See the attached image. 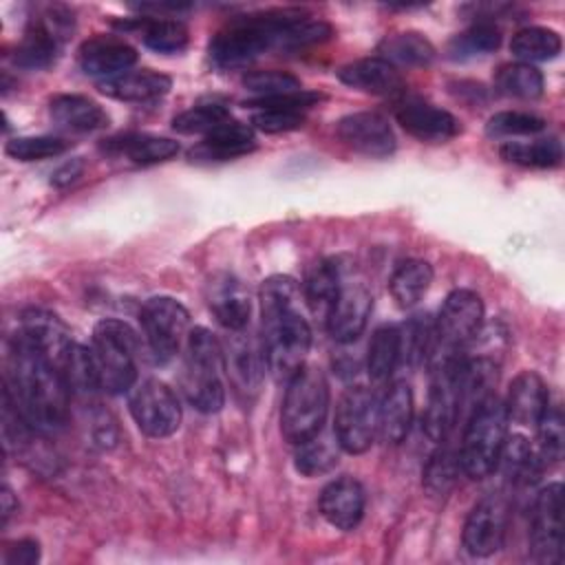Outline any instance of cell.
<instances>
[{"instance_id": "1", "label": "cell", "mask_w": 565, "mask_h": 565, "mask_svg": "<svg viewBox=\"0 0 565 565\" xmlns=\"http://www.w3.org/2000/svg\"><path fill=\"white\" fill-rule=\"evenodd\" d=\"M4 397L40 433L62 428L68 419L71 388L66 377L20 335L9 344Z\"/></svg>"}, {"instance_id": "2", "label": "cell", "mask_w": 565, "mask_h": 565, "mask_svg": "<svg viewBox=\"0 0 565 565\" xmlns=\"http://www.w3.org/2000/svg\"><path fill=\"white\" fill-rule=\"evenodd\" d=\"M260 342L274 380L287 382L305 366L311 327L300 309V287L291 276H269L260 285Z\"/></svg>"}, {"instance_id": "3", "label": "cell", "mask_w": 565, "mask_h": 565, "mask_svg": "<svg viewBox=\"0 0 565 565\" xmlns=\"http://www.w3.org/2000/svg\"><path fill=\"white\" fill-rule=\"evenodd\" d=\"M296 11L298 9H271L232 20L212 38L207 49L210 62L216 68H238L254 62L265 51L276 49L280 29Z\"/></svg>"}, {"instance_id": "4", "label": "cell", "mask_w": 565, "mask_h": 565, "mask_svg": "<svg viewBox=\"0 0 565 565\" xmlns=\"http://www.w3.org/2000/svg\"><path fill=\"white\" fill-rule=\"evenodd\" d=\"M137 349L139 340L130 324L115 318H104L95 324L88 362L99 391L119 395L137 384Z\"/></svg>"}, {"instance_id": "5", "label": "cell", "mask_w": 565, "mask_h": 565, "mask_svg": "<svg viewBox=\"0 0 565 565\" xmlns=\"http://www.w3.org/2000/svg\"><path fill=\"white\" fill-rule=\"evenodd\" d=\"M508 422L503 399L494 393L486 395L470 411L459 444V463L466 477L486 479L497 470L508 437Z\"/></svg>"}, {"instance_id": "6", "label": "cell", "mask_w": 565, "mask_h": 565, "mask_svg": "<svg viewBox=\"0 0 565 565\" xmlns=\"http://www.w3.org/2000/svg\"><path fill=\"white\" fill-rule=\"evenodd\" d=\"M225 353L216 335L205 327H194L185 340V366L181 386L188 402L201 413H216L225 404Z\"/></svg>"}, {"instance_id": "7", "label": "cell", "mask_w": 565, "mask_h": 565, "mask_svg": "<svg viewBox=\"0 0 565 565\" xmlns=\"http://www.w3.org/2000/svg\"><path fill=\"white\" fill-rule=\"evenodd\" d=\"M329 411V384L324 373L305 364L287 380V391L280 408L282 437L298 446L322 433Z\"/></svg>"}, {"instance_id": "8", "label": "cell", "mask_w": 565, "mask_h": 565, "mask_svg": "<svg viewBox=\"0 0 565 565\" xmlns=\"http://www.w3.org/2000/svg\"><path fill=\"white\" fill-rule=\"evenodd\" d=\"M483 324V302L472 289H455L446 296L437 320L433 322V342L428 360L441 364L459 358L479 335Z\"/></svg>"}, {"instance_id": "9", "label": "cell", "mask_w": 565, "mask_h": 565, "mask_svg": "<svg viewBox=\"0 0 565 565\" xmlns=\"http://www.w3.org/2000/svg\"><path fill=\"white\" fill-rule=\"evenodd\" d=\"M139 322L150 353L161 364L177 355L190 333L188 309L170 296L148 298L139 311Z\"/></svg>"}, {"instance_id": "10", "label": "cell", "mask_w": 565, "mask_h": 565, "mask_svg": "<svg viewBox=\"0 0 565 565\" xmlns=\"http://www.w3.org/2000/svg\"><path fill=\"white\" fill-rule=\"evenodd\" d=\"M333 435L344 452L362 455L377 437V402L375 395L362 386H349L335 406Z\"/></svg>"}, {"instance_id": "11", "label": "cell", "mask_w": 565, "mask_h": 565, "mask_svg": "<svg viewBox=\"0 0 565 565\" xmlns=\"http://www.w3.org/2000/svg\"><path fill=\"white\" fill-rule=\"evenodd\" d=\"M73 31V18L62 7H49L40 18H35L22 42L13 53V64L20 68H46L55 62L62 42Z\"/></svg>"}, {"instance_id": "12", "label": "cell", "mask_w": 565, "mask_h": 565, "mask_svg": "<svg viewBox=\"0 0 565 565\" xmlns=\"http://www.w3.org/2000/svg\"><path fill=\"white\" fill-rule=\"evenodd\" d=\"M130 415L148 437H168L181 424V404L177 393L161 380H143L132 386L128 399Z\"/></svg>"}, {"instance_id": "13", "label": "cell", "mask_w": 565, "mask_h": 565, "mask_svg": "<svg viewBox=\"0 0 565 565\" xmlns=\"http://www.w3.org/2000/svg\"><path fill=\"white\" fill-rule=\"evenodd\" d=\"M532 558L547 565L563 561V486L547 483L534 499L530 521Z\"/></svg>"}, {"instance_id": "14", "label": "cell", "mask_w": 565, "mask_h": 565, "mask_svg": "<svg viewBox=\"0 0 565 565\" xmlns=\"http://www.w3.org/2000/svg\"><path fill=\"white\" fill-rule=\"evenodd\" d=\"M508 521H510V501L501 492H492L483 497L481 501L475 503L470 510L466 523H463V547L472 556H490L494 554L508 532Z\"/></svg>"}, {"instance_id": "15", "label": "cell", "mask_w": 565, "mask_h": 565, "mask_svg": "<svg viewBox=\"0 0 565 565\" xmlns=\"http://www.w3.org/2000/svg\"><path fill=\"white\" fill-rule=\"evenodd\" d=\"M18 335L29 347H33L40 355H44L51 364H55L60 371H64L75 349V342L66 322L57 313L42 307H29L22 311Z\"/></svg>"}, {"instance_id": "16", "label": "cell", "mask_w": 565, "mask_h": 565, "mask_svg": "<svg viewBox=\"0 0 565 565\" xmlns=\"http://www.w3.org/2000/svg\"><path fill=\"white\" fill-rule=\"evenodd\" d=\"M455 360L441 362L433 366V384L428 393V404L424 408L422 426L430 441H444L450 430L461 419L459 413V395H457V380H455Z\"/></svg>"}, {"instance_id": "17", "label": "cell", "mask_w": 565, "mask_h": 565, "mask_svg": "<svg viewBox=\"0 0 565 565\" xmlns=\"http://www.w3.org/2000/svg\"><path fill=\"white\" fill-rule=\"evenodd\" d=\"M338 139L358 154L384 159L395 150V132L388 119L373 110L344 115L335 126Z\"/></svg>"}, {"instance_id": "18", "label": "cell", "mask_w": 565, "mask_h": 565, "mask_svg": "<svg viewBox=\"0 0 565 565\" xmlns=\"http://www.w3.org/2000/svg\"><path fill=\"white\" fill-rule=\"evenodd\" d=\"M371 309H373V296L369 287L364 282H353L342 278L340 291L324 320L329 335L340 344H349L358 340L366 327Z\"/></svg>"}, {"instance_id": "19", "label": "cell", "mask_w": 565, "mask_h": 565, "mask_svg": "<svg viewBox=\"0 0 565 565\" xmlns=\"http://www.w3.org/2000/svg\"><path fill=\"white\" fill-rule=\"evenodd\" d=\"M395 119L411 137L426 143H446L461 132V121L452 113L415 97L397 104Z\"/></svg>"}, {"instance_id": "20", "label": "cell", "mask_w": 565, "mask_h": 565, "mask_svg": "<svg viewBox=\"0 0 565 565\" xmlns=\"http://www.w3.org/2000/svg\"><path fill=\"white\" fill-rule=\"evenodd\" d=\"M205 300L216 322L227 331H243L249 324V294L232 274H214L205 285Z\"/></svg>"}, {"instance_id": "21", "label": "cell", "mask_w": 565, "mask_h": 565, "mask_svg": "<svg viewBox=\"0 0 565 565\" xmlns=\"http://www.w3.org/2000/svg\"><path fill=\"white\" fill-rule=\"evenodd\" d=\"M364 488L358 479L353 477H338L329 481L320 497H318V508L324 521L338 530H353L364 514Z\"/></svg>"}, {"instance_id": "22", "label": "cell", "mask_w": 565, "mask_h": 565, "mask_svg": "<svg viewBox=\"0 0 565 565\" xmlns=\"http://www.w3.org/2000/svg\"><path fill=\"white\" fill-rule=\"evenodd\" d=\"M137 62V51L128 42L108 35H95L79 46V66L86 75L110 79L130 71Z\"/></svg>"}, {"instance_id": "23", "label": "cell", "mask_w": 565, "mask_h": 565, "mask_svg": "<svg viewBox=\"0 0 565 565\" xmlns=\"http://www.w3.org/2000/svg\"><path fill=\"white\" fill-rule=\"evenodd\" d=\"M505 415L519 426H536L550 406V393L536 371H521L503 399Z\"/></svg>"}, {"instance_id": "24", "label": "cell", "mask_w": 565, "mask_h": 565, "mask_svg": "<svg viewBox=\"0 0 565 565\" xmlns=\"http://www.w3.org/2000/svg\"><path fill=\"white\" fill-rule=\"evenodd\" d=\"M256 148V135L249 124L227 119L199 141L188 157L192 161H227L243 157Z\"/></svg>"}, {"instance_id": "25", "label": "cell", "mask_w": 565, "mask_h": 565, "mask_svg": "<svg viewBox=\"0 0 565 565\" xmlns=\"http://www.w3.org/2000/svg\"><path fill=\"white\" fill-rule=\"evenodd\" d=\"M243 331H232L234 335L227 340V351L223 349V353L227 375L232 377L236 391L252 393L260 386L267 362L263 342L254 340L252 335H245Z\"/></svg>"}, {"instance_id": "26", "label": "cell", "mask_w": 565, "mask_h": 565, "mask_svg": "<svg viewBox=\"0 0 565 565\" xmlns=\"http://www.w3.org/2000/svg\"><path fill=\"white\" fill-rule=\"evenodd\" d=\"M338 77L342 84L355 90L380 95V97L399 95L404 88V79L399 71L382 57H362V60L349 62L338 71Z\"/></svg>"}, {"instance_id": "27", "label": "cell", "mask_w": 565, "mask_h": 565, "mask_svg": "<svg viewBox=\"0 0 565 565\" xmlns=\"http://www.w3.org/2000/svg\"><path fill=\"white\" fill-rule=\"evenodd\" d=\"M413 391L406 382H391L377 402V435L386 444H402L413 424Z\"/></svg>"}, {"instance_id": "28", "label": "cell", "mask_w": 565, "mask_h": 565, "mask_svg": "<svg viewBox=\"0 0 565 565\" xmlns=\"http://www.w3.org/2000/svg\"><path fill=\"white\" fill-rule=\"evenodd\" d=\"M51 119L71 132H93L108 126L106 110L86 95L64 93L49 102Z\"/></svg>"}, {"instance_id": "29", "label": "cell", "mask_w": 565, "mask_h": 565, "mask_svg": "<svg viewBox=\"0 0 565 565\" xmlns=\"http://www.w3.org/2000/svg\"><path fill=\"white\" fill-rule=\"evenodd\" d=\"M172 86V79L166 73L141 68L126 71L110 79L99 82V90L119 102H152L163 97Z\"/></svg>"}, {"instance_id": "30", "label": "cell", "mask_w": 565, "mask_h": 565, "mask_svg": "<svg viewBox=\"0 0 565 565\" xmlns=\"http://www.w3.org/2000/svg\"><path fill=\"white\" fill-rule=\"evenodd\" d=\"M104 150L108 154L126 157L137 166H152L172 159L179 152V143L174 139L154 135H121L106 139Z\"/></svg>"}, {"instance_id": "31", "label": "cell", "mask_w": 565, "mask_h": 565, "mask_svg": "<svg viewBox=\"0 0 565 565\" xmlns=\"http://www.w3.org/2000/svg\"><path fill=\"white\" fill-rule=\"evenodd\" d=\"M344 271L342 265H338V260H318L309 271L307 278L302 282V300L307 302L309 311L320 318L327 320L329 309L340 291Z\"/></svg>"}, {"instance_id": "32", "label": "cell", "mask_w": 565, "mask_h": 565, "mask_svg": "<svg viewBox=\"0 0 565 565\" xmlns=\"http://www.w3.org/2000/svg\"><path fill=\"white\" fill-rule=\"evenodd\" d=\"M377 57L397 66H428L435 60L433 42L419 31H397L377 44Z\"/></svg>"}, {"instance_id": "33", "label": "cell", "mask_w": 565, "mask_h": 565, "mask_svg": "<svg viewBox=\"0 0 565 565\" xmlns=\"http://www.w3.org/2000/svg\"><path fill=\"white\" fill-rule=\"evenodd\" d=\"M430 282H433L430 263L422 258H408L395 267L388 280V289L399 309H411L426 296Z\"/></svg>"}, {"instance_id": "34", "label": "cell", "mask_w": 565, "mask_h": 565, "mask_svg": "<svg viewBox=\"0 0 565 565\" xmlns=\"http://www.w3.org/2000/svg\"><path fill=\"white\" fill-rule=\"evenodd\" d=\"M121 29H139L148 49L157 53H179L188 46V29L177 18H141L137 22H121Z\"/></svg>"}, {"instance_id": "35", "label": "cell", "mask_w": 565, "mask_h": 565, "mask_svg": "<svg viewBox=\"0 0 565 565\" xmlns=\"http://www.w3.org/2000/svg\"><path fill=\"white\" fill-rule=\"evenodd\" d=\"M402 362V338L397 327H380L373 331L366 349V373L375 382H384L393 375Z\"/></svg>"}, {"instance_id": "36", "label": "cell", "mask_w": 565, "mask_h": 565, "mask_svg": "<svg viewBox=\"0 0 565 565\" xmlns=\"http://www.w3.org/2000/svg\"><path fill=\"white\" fill-rule=\"evenodd\" d=\"M561 35L545 26L519 29L510 40V53L523 64L554 60L561 53Z\"/></svg>"}, {"instance_id": "37", "label": "cell", "mask_w": 565, "mask_h": 565, "mask_svg": "<svg viewBox=\"0 0 565 565\" xmlns=\"http://www.w3.org/2000/svg\"><path fill=\"white\" fill-rule=\"evenodd\" d=\"M333 35V26L324 20L311 18L305 11H296V15L280 29L276 49L278 51H300L313 44H320Z\"/></svg>"}, {"instance_id": "38", "label": "cell", "mask_w": 565, "mask_h": 565, "mask_svg": "<svg viewBox=\"0 0 565 565\" xmlns=\"http://www.w3.org/2000/svg\"><path fill=\"white\" fill-rule=\"evenodd\" d=\"M501 157L510 163L523 166V168H554L563 159V148L558 139H534L530 143L521 141H508L501 146Z\"/></svg>"}, {"instance_id": "39", "label": "cell", "mask_w": 565, "mask_h": 565, "mask_svg": "<svg viewBox=\"0 0 565 565\" xmlns=\"http://www.w3.org/2000/svg\"><path fill=\"white\" fill-rule=\"evenodd\" d=\"M494 86L499 93L508 97H519V99H536L543 93V73L523 62L514 64H503L497 75H494Z\"/></svg>"}, {"instance_id": "40", "label": "cell", "mask_w": 565, "mask_h": 565, "mask_svg": "<svg viewBox=\"0 0 565 565\" xmlns=\"http://www.w3.org/2000/svg\"><path fill=\"white\" fill-rule=\"evenodd\" d=\"M459 470H461L459 450L446 446V439H444L437 444V450L428 457L424 466V488L435 497H444L452 490L459 477Z\"/></svg>"}, {"instance_id": "41", "label": "cell", "mask_w": 565, "mask_h": 565, "mask_svg": "<svg viewBox=\"0 0 565 565\" xmlns=\"http://www.w3.org/2000/svg\"><path fill=\"white\" fill-rule=\"evenodd\" d=\"M503 468L505 477L512 481V483H530L539 477V459L534 457L530 444L525 437L521 435H512V437H505V444H503V450H501V457H499V463L497 468Z\"/></svg>"}, {"instance_id": "42", "label": "cell", "mask_w": 565, "mask_h": 565, "mask_svg": "<svg viewBox=\"0 0 565 565\" xmlns=\"http://www.w3.org/2000/svg\"><path fill=\"white\" fill-rule=\"evenodd\" d=\"M296 470L305 477H320L327 475L329 470L335 468L338 463V441L333 444L331 439H324L320 433L302 444L296 446Z\"/></svg>"}, {"instance_id": "43", "label": "cell", "mask_w": 565, "mask_h": 565, "mask_svg": "<svg viewBox=\"0 0 565 565\" xmlns=\"http://www.w3.org/2000/svg\"><path fill=\"white\" fill-rule=\"evenodd\" d=\"M499 44H501V31L492 22L481 20V22H475L463 33L455 35L448 51H450V57L466 60L475 55H488L497 51Z\"/></svg>"}, {"instance_id": "44", "label": "cell", "mask_w": 565, "mask_h": 565, "mask_svg": "<svg viewBox=\"0 0 565 565\" xmlns=\"http://www.w3.org/2000/svg\"><path fill=\"white\" fill-rule=\"evenodd\" d=\"M232 119L230 110L223 104H199L192 106L183 113H179L172 119V128L181 135H207L212 132L216 126H221L223 121Z\"/></svg>"}, {"instance_id": "45", "label": "cell", "mask_w": 565, "mask_h": 565, "mask_svg": "<svg viewBox=\"0 0 565 565\" xmlns=\"http://www.w3.org/2000/svg\"><path fill=\"white\" fill-rule=\"evenodd\" d=\"M545 119L534 115V113H523V110H503L494 113L488 124H486V135L501 139V137H525V135H536L545 128Z\"/></svg>"}, {"instance_id": "46", "label": "cell", "mask_w": 565, "mask_h": 565, "mask_svg": "<svg viewBox=\"0 0 565 565\" xmlns=\"http://www.w3.org/2000/svg\"><path fill=\"white\" fill-rule=\"evenodd\" d=\"M68 150V141L51 135H40V137H15L7 141L4 152L11 159L18 161H42L51 157H60Z\"/></svg>"}, {"instance_id": "47", "label": "cell", "mask_w": 565, "mask_h": 565, "mask_svg": "<svg viewBox=\"0 0 565 565\" xmlns=\"http://www.w3.org/2000/svg\"><path fill=\"white\" fill-rule=\"evenodd\" d=\"M539 428V452L545 463H558L563 457V441H565V428H563V413L558 406H547Z\"/></svg>"}, {"instance_id": "48", "label": "cell", "mask_w": 565, "mask_h": 565, "mask_svg": "<svg viewBox=\"0 0 565 565\" xmlns=\"http://www.w3.org/2000/svg\"><path fill=\"white\" fill-rule=\"evenodd\" d=\"M243 86L256 97H274L285 93L302 90V84L296 75L287 71H252L243 75Z\"/></svg>"}, {"instance_id": "49", "label": "cell", "mask_w": 565, "mask_h": 565, "mask_svg": "<svg viewBox=\"0 0 565 565\" xmlns=\"http://www.w3.org/2000/svg\"><path fill=\"white\" fill-rule=\"evenodd\" d=\"M305 126V113L302 110H287V108H258L252 117V128L278 135V132H291Z\"/></svg>"}, {"instance_id": "50", "label": "cell", "mask_w": 565, "mask_h": 565, "mask_svg": "<svg viewBox=\"0 0 565 565\" xmlns=\"http://www.w3.org/2000/svg\"><path fill=\"white\" fill-rule=\"evenodd\" d=\"M40 558V545L33 539H20L7 547V565H33Z\"/></svg>"}, {"instance_id": "51", "label": "cell", "mask_w": 565, "mask_h": 565, "mask_svg": "<svg viewBox=\"0 0 565 565\" xmlns=\"http://www.w3.org/2000/svg\"><path fill=\"white\" fill-rule=\"evenodd\" d=\"M82 161L79 159H71L66 163H62L53 174H51V183L55 188H66L68 183H73L79 174H82Z\"/></svg>"}, {"instance_id": "52", "label": "cell", "mask_w": 565, "mask_h": 565, "mask_svg": "<svg viewBox=\"0 0 565 565\" xmlns=\"http://www.w3.org/2000/svg\"><path fill=\"white\" fill-rule=\"evenodd\" d=\"M0 503H2V525L9 521V516L18 510V501L13 499V492L4 486L2 494H0Z\"/></svg>"}]
</instances>
